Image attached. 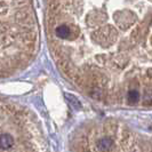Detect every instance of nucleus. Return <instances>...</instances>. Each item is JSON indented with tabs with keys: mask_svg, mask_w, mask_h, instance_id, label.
Returning a JSON list of instances; mask_svg holds the SVG:
<instances>
[{
	"mask_svg": "<svg viewBox=\"0 0 152 152\" xmlns=\"http://www.w3.org/2000/svg\"><path fill=\"white\" fill-rule=\"evenodd\" d=\"M13 144H14V138L10 136V134L5 133V134L0 135V148L1 149H4V150L9 149Z\"/></svg>",
	"mask_w": 152,
	"mask_h": 152,
	"instance_id": "nucleus-1",
	"label": "nucleus"
},
{
	"mask_svg": "<svg viewBox=\"0 0 152 152\" xmlns=\"http://www.w3.org/2000/svg\"><path fill=\"white\" fill-rule=\"evenodd\" d=\"M110 146H111V141H110V140L104 138V140L99 141V149L101 150V151H107V150H109V149H110Z\"/></svg>",
	"mask_w": 152,
	"mask_h": 152,
	"instance_id": "nucleus-3",
	"label": "nucleus"
},
{
	"mask_svg": "<svg viewBox=\"0 0 152 152\" xmlns=\"http://www.w3.org/2000/svg\"><path fill=\"white\" fill-rule=\"evenodd\" d=\"M140 99V95H138V91L136 89H132V91H128L127 94V101L129 104H135L137 101Z\"/></svg>",
	"mask_w": 152,
	"mask_h": 152,
	"instance_id": "nucleus-2",
	"label": "nucleus"
}]
</instances>
